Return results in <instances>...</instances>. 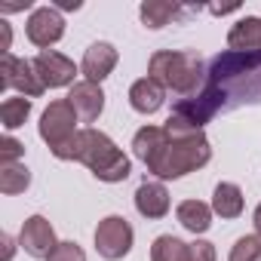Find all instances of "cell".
<instances>
[{
	"instance_id": "ba28073f",
	"label": "cell",
	"mask_w": 261,
	"mask_h": 261,
	"mask_svg": "<svg viewBox=\"0 0 261 261\" xmlns=\"http://www.w3.org/2000/svg\"><path fill=\"white\" fill-rule=\"evenodd\" d=\"M25 31H28V40L34 46L49 49L53 43H59L65 37V19H62V13L56 7H37L31 13V19H28Z\"/></svg>"
},
{
	"instance_id": "7c38bea8",
	"label": "cell",
	"mask_w": 261,
	"mask_h": 261,
	"mask_svg": "<svg viewBox=\"0 0 261 261\" xmlns=\"http://www.w3.org/2000/svg\"><path fill=\"white\" fill-rule=\"evenodd\" d=\"M117 49L111 43H92L86 53H83V65L80 71L86 74L89 83H101L105 77H111V71L117 68Z\"/></svg>"
},
{
	"instance_id": "8992f818",
	"label": "cell",
	"mask_w": 261,
	"mask_h": 261,
	"mask_svg": "<svg viewBox=\"0 0 261 261\" xmlns=\"http://www.w3.org/2000/svg\"><path fill=\"white\" fill-rule=\"evenodd\" d=\"M133 240H136L133 224H129L123 215H108V218H101L98 227H95V249H98V255L108 258V261L126 258L129 249H133Z\"/></svg>"
},
{
	"instance_id": "d4e9b609",
	"label": "cell",
	"mask_w": 261,
	"mask_h": 261,
	"mask_svg": "<svg viewBox=\"0 0 261 261\" xmlns=\"http://www.w3.org/2000/svg\"><path fill=\"white\" fill-rule=\"evenodd\" d=\"M188 261H215V246L206 243V240L191 243V249H188Z\"/></svg>"
},
{
	"instance_id": "603a6c76",
	"label": "cell",
	"mask_w": 261,
	"mask_h": 261,
	"mask_svg": "<svg viewBox=\"0 0 261 261\" xmlns=\"http://www.w3.org/2000/svg\"><path fill=\"white\" fill-rule=\"evenodd\" d=\"M46 261H86V252H83L77 243H71V240H68V243H59V246H56V252H53Z\"/></svg>"
},
{
	"instance_id": "3957f363",
	"label": "cell",
	"mask_w": 261,
	"mask_h": 261,
	"mask_svg": "<svg viewBox=\"0 0 261 261\" xmlns=\"http://www.w3.org/2000/svg\"><path fill=\"white\" fill-rule=\"evenodd\" d=\"M59 160H77V163H83L98 181H108V185L126 181L129 172H133L129 157H126L105 133H98V129H80L77 139L62 151Z\"/></svg>"
},
{
	"instance_id": "8fae6325",
	"label": "cell",
	"mask_w": 261,
	"mask_h": 261,
	"mask_svg": "<svg viewBox=\"0 0 261 261\" xmlns=\"http://www.w3.org/2000/svg\"><path fill=\"white\" fill-rule=\"evenodd\" d=\"M71 108L77 111V117L83 123H95L98 114L105 111V92L98 83H89V80H80L71 86V95H68Z\"/></svg>"
},
{
	"instance_id": "ffe728a7",
	"label": "cell",
	"mask_w": 261,
	"mask_h": 261,
	"mask_svg": "<svg viewBox=\"0 0 261 261\" xmlns=\"http://www.w3.org/2000/svg\"><path fill=\"white\" fill-rule=\"evenodd\" d=\"M28 114H31V98H25V95L22 98H7L4 105H0V123H4L7 133L25 126Z\"/></svg>"
},
{
	"instance_id": "277c9868",
	"label": "cell",
	"mask_w": 261,
	"mask_h": 261,
	"mask_svg": "<svg viewBox=\"0 0 261 261\" xmlns=\"http://www.w3.org/2000/svg\"><path fill=\"white\" fill-rule=\"evenodd\" d=\"M206 74L209 71L203 59L191 49H160L148 62V77L178 95H197V89L206 83Z\"/></svg>"
},
{
	"instance_id": "6da1fadb",
	"label": "cell",
	"mask_w": 261,
	"mask_h": 261,
	"mask_svg": "<svg viewBox=\"0 0 261 261\" xmlns=\"http://www.w3.org/2000/svg\"><path fill=\"white\" fill-rule=\"evenodd\" d=\"M243 101H261V53H221L212 59L206 83L197 95L175 101L172 117L185 126L203 129L218 111Z\"/></svg>"
},
{
	"instance_id": "44dd1931",
	"label": "cell",
	"mask_w": 261,
	"mask_h": 261,
	"mask_svg": "<svg viewBox=\"0 0 261 261\" xmlns=\"http://www.w3.org/2000/svg\"><path fill=\"white\" fill-rule=\"evenodd\" d=\"M139 13H142V22L157 31V28L169 25V19H175L178 7H175V4H166V0H145Z\"/></svg>"
},
{
	"instance_id": "e0dca14e",
	"label": "cell",
	"mask_w": 261,
	"mask_h": 261,
	"mask_svg": "<svg viewBox=\"0 0 261 261\" xmlns=\"http://www.w3.org/2000/svg\"><path fill=\"white\" fill-rule=\"evenodd\" d=\"M175 215H178L181 227H188L191 233H206V230L212 227V206H206V203H200V200H185V203H178Z\"/></svg>"
},
{
	"instance_id": "5b68a950",
	"label": "cell",
	"mask_w": 261,
	"mask_h": 261,
	"mask_svg": "<svg viewBox=\"0 0 261 261\" xmlns=\"http://www.w3.org/2000/svg\"><path fill=\"white\" fill-rule=\"evenodd\" d=\"M77 111L71 108L68 98H59V101H49V108L43 111L40 117V139L49 145L53 157H62V151L77 139Z\"/></svg>"
},
{
	"instance_id": "ac0fdd59",
	"label": "cell",
	"mask_w": 261,
	"mask_h": 261,
	"mask_svg": "<svg viewBox=\"0 0 261 261\" xmlns=\"http://www.w3.org/2000/svg\"><path fill=\"white\" fill-rule=\"evenodd\" d=\"M31 185V169L25 163H0V194H22Z\"/></svg>"
},
{
	"instance_id": "7a4b0ae2",
	"label": "cell",
	"mask_w": 261,
	"mask_h": 261,
	"mask_svg": "<svg viewBox=\"0 0 261 261\" xmlns=\"http://www.w3.org/2000/svg\"><path fill=\"white\" fill-rule=\"evenodd\" d=\"M133 151L157 178H181L212 160L203 129L185 126L175 117H169L166 126H142L133 139Z\"/></svg>"
},
{
	"instance_id": "d6986e66",
	"label": "cell",
	"mask_w": 261,
	"mask_h": 261,
	"mask_svg": "<svg viewBox=\"0 0 261 261\" xmlns=\"http://www.w3.org/2000/svg\"><path fill=\"white\" fill-rule=\"evenodd\" d=\"M188 249H191V243H181L178 237L163 233L151 246V261H188Z\"/></svg>"
},
{
	"instance_id": "4316f807",
	"label": "cell",
	"mask_w": 261,
	"mask_h": 261,
	"mask_svg": "<svg viewBox=\"0 0 261 261\" xmlns=\"http://www.w3.org/2000/svg\"><path fill=\"white\" fill-rule=\"evenodd\" d=\"M252 224H255V230H258V237H261V203H258V209H255V215H252Z\"/></svg>"
},
{
	"instance_id": "83f0119b",
	"label": "cell",
	"mask_w": 261,
	"mask_h": 261,
	"mask_svg": "<svg viewBox=\"0 0 261 261\" xmlns=\"http://www.w3.org/2000/svg\"><path fill=\"white\" fill-rule=\"evenodd\" d=\"M4 246H7V255H4V261H10V255H13V240L4 233Z\"/></svg>"
},
{
	"instance_id": "cb8c5ba5",
	"label": "cell",
	"mask_w": 261,
	"mask_h": 261,
	"mask_svg": "<svg viewBox=\"0 0 261 261\" xmlns=\"http://www.w3.org/2000/svg\"><path fill=\"white\" fill-rule=\"evenodd\" d=\"M22 154H25V145L22 142H16L13 136L0 139V163H19Z\"/></svg>"
},
{
	"instance_id": "4fadbf2b",
	"label": "cell",
	"mask_w": 261,
	"mask_h": 261,
	"mask_svg": "<svg viewBox=\"0 0 261 261\" xmlns=\"http://www.w3.org/2000/svg\"><path fill=\"white\" fill-rule=\"evenodd\" d=\"M136 209L145 218H163L169 212V191L163 181H142L136 191Z\"/></svg>"
},
{
	"instance_id": "9c48e42d",
	"label": "cell",
	"mask_w": 261,
	"mask_h": 261,
	"mask_svg": "<svg viewBox=\"0 0 261 261\" xmlns=\"http://www.w3.org/2000/svg\"><path fill=\"white\" fill-rule=\"evenodd\" d=\"M19 246H22L31 258H49V255L56 252L59 240H56L53 224H49L43 215H31V218H25V224H22Z\"/></svg>"
},
{
	"instance_id": "7402d4cb",
	"label": "cell",
	"mask_w": 261,
	"mask_h": 261,
	"mask_svg": "<svg viewBox=\"0 0 261 261\" xmlns=\"http://www.w3.org/2000/svg\"><path fill=\"white\" fill-rule=\"evenodd\" d=\"M227 261H261V237H240L230 249Z\"/></svg>"
},
{
	"instance_id": "9a60e30c",
	"label": "cell",
	"mask_w": 261,
	"mask_h": 261,
	"mask_svg": "<svg viewBox=\"0 0 261 261\" xmlns=\"http://www.w3.org/2000/svg\"><path fill=\"white\" fill-rule=\"evenodd\" d=\"M227 46L230 53H261V19L258 16L240 19L227 34Z\"/></svg>"
},
{
	"instance_id": "52a82bcc",
	"label": "cell",
	"mask_w": 261,
	"mask_h": 261,
	"mask_svg": "<svg viewBox=\"0 0 261 261\" xmlns=\"http://www.w3.org/2000/svg\"><path fill=\"white\" fill-rule=\"evenodd\" d=\"M0 89H19L22 95L37 98V95H43L46 86H43L34 62L16 59L13 53H7V56H0Z\"/></svg>"
},
{
	"instance_id": "30bf717a",
	"label": "cell",
	"mask_w": 261,
	"mask_h": 261,
	"mask_svg": "<svg viewBox=\"0 0 261 261\" xmlns=\"http://www.w3.org/2000/svg\"><path fill=\"white\" fill-rule=\"evenodd\" d=\"M34 68H37V74H40V80H43L46 89L71 86L74 77H77V65H74L68 56L56 53V49H43V53L34 59Z\"/></svg>"
},
{
	"instance_id": "2e32d148",
	"label": "cell",
	"mask_w": 261,
	"mask_h": 261,
	"mask_svg": "<svg viewBox=\"0 0 261 261\" xmlns=\"http://www.w3.org/2000/svg\"><path fill=\"white\" fill-rule=\"evenodd\" d=\"M243 206H246V200H243L240 185L221 181L215 188V194H212V212L215 215H221V218H240L243 215Z\"/></svg>"
},
{
	"instance_id": "484cf974",
	"label": "cell",
	"mask_w": 261,
	"mask_h": 261,
	"mask_svg": "<svg viewBox=\"0 0 261 261\" xmlns=\"http://www.w3.org/2000/svg\"><path fill=\"white\" fill-rule=\"evenodd\" d=\"M56 7H59V10H80L83 4H80V0H59Z\"/></svg>"
},
{
	"instance_id": "5bb4252c",
	"label": "cell",
	"mask_w": 261,
	"mask_h": 261,
	"mask_svg": "<svg viewBox=\"0 0 261 261\" xmlns=\"http://www.w3.org/2000/svg\"><path fill=\"white\" fill-rule=\"evenodd\" d=\"M166 101V89L154 80V77H142L129 86V105L139 114H157Z\"/></svg>"
}]
</instances>
